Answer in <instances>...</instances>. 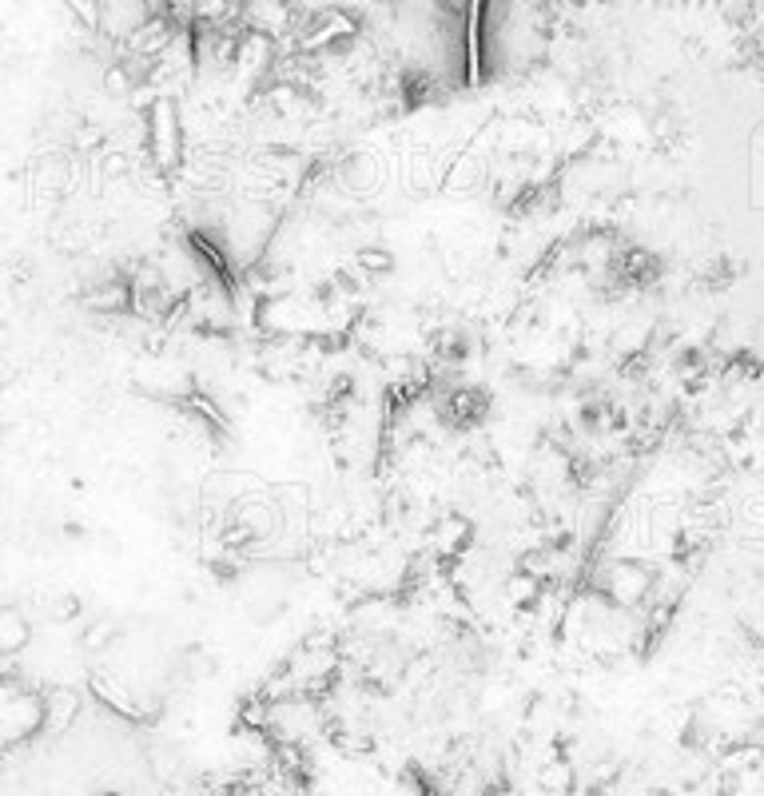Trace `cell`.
<instances>
[{
  "instance_id": "obj_1",
  "label": "cell",
  "mask_w": 764,
  "mask_h": 796,
  "mask_svg": "<svg viewBox=\"0 0 764 796\" xmlns=\"http://www.w3.org/2000/svg\"><path fill=\"white\" fill-rule=\"evenodd\" d=\"M613 590H617V598H622V602H633V598L645 590V573L633 570V566H622V570L613 573Z\"/></svg>"
}]
</instances>
